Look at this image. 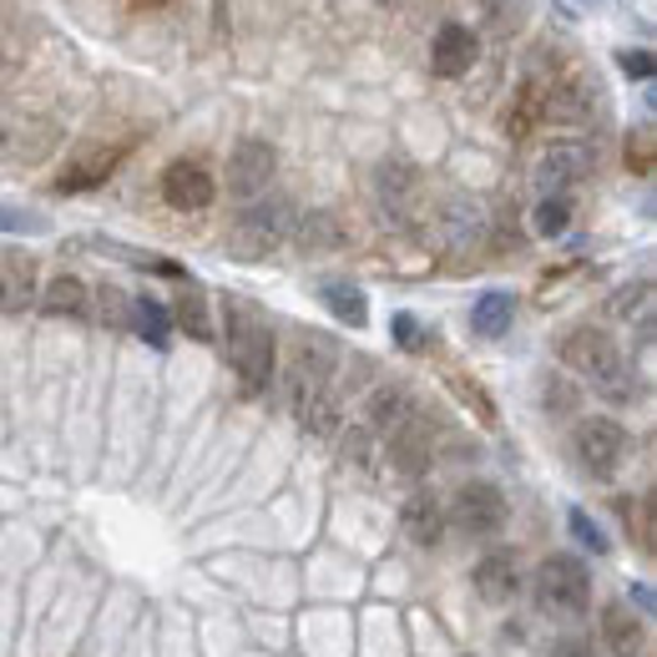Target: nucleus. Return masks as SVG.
I'll list each match as a JSON object with an SVG mask.
<instances>
[{"label":"nucleus","instance_id":"1","mask_svg":"<svg viewBox=\"0 0 657 657\" xmlns=\"http://www.w3.org/2000/svg\"><path fill=\"white\" fill-rule=\"evenodd\" d=\"M223 345H227V364L243 380V390L248 394L268 390V380H274V329L239 294L223 299Z\"/></svg>","mask_w":657,"mask_h":657},{"label":"nucleus","instance_id":"2","mask_svg":"<svg viewBox=\"0 0 657 657\" xmlns=\"http://www.w3.org/2000/svg\"><path fill=\"white\" fill-rule=\"evenodd\" d=\"M294 223H299V218H294V203H288V198H263V203L243 208L239 223L227 227V253L243 258V263L268 258V253L294 233Z\"/></svg>","mask_w":657,"mask_h":657},{"label":"nucleus","instance_id":"3","mask_svg":"<svg viewBox=\"0 0 657 657\" xmlns=\"http://www.w3.org/2000/svg\"><path fill=\"white\" fill-rule=\"evenodd\" d=\"M531 592H537V602L547 612H582L586 602H592V576H586L582 557H547V562L537 566V582H531Z\"/></svg>","mask_w":657,"mask_h":657},{"label":"nucleus","instance_id":"4","mask_svg":"<svg viewBox=\"0 0 657 657\" xmlns=\"http://www.w3.org/2000/svg\"><path fill=\"white\" fill-rule=\"evenodd\" d=\"M562 364L566 370H576L582 380H592V384H607L612 374L622 370V349H617V339H612L607 329L582 324V329H572V335L562 339Z\"/></svg>","mask_w":657,"mask_h":657},{"label":"nucleus","instance_id":"5","mask_svg":"<svg viewBox=\"0 0 657 657\" xmlns=\"http://www.w3.org/2000/svg\"><path fill=\"white\" fill-rule=\"evenodd\" d=\"M294 415H299V425L309 435H319V441L339 435V420H345V410H339L335 384L319 380V374L294 370Z\"/></svg>","mask_w":657,"mask_h":657},{"label":"nucleus","instance_id":"6","mask_svg":"<svg viewBox=\"0 0 657 657\" xmlns=\"http://www.w3.org/2000/svg\"><path fill=\"white\" fill-rule=\"evenodd\" d=\"M572 451H576V460H582L592 476L607 480L612 470H617L622 451H627V431H622L617 420H607V415H592V420H582V425H576Z\"/></svg>","mask_w":657,"mask_h":657},{"label":"nucleus","instance_id":"7","mask_svg":"<svg viewBox=\"0 0 657 657\" xmlns=\"http://www.w3.org/2000/svg\"><path fill=\"white\" fill-rule=\"evenodd\" d=\"M451 521L460 526L466 537H496L506 526V496L490 486V480H470V486L455 490Z\"/></svg>","mask_w":657,"mask_h":657},{"label":"nucleus","instance_id":"8","mask_svg":"<svg viewBox=\"0 0 657 657\" xmlns=\"http://www.w3.org/2000/svg\"><path fill=\"white\" fill-rule=\"evenodd\" d=\"M274 172H278V152L268 142H258V137H248V142H239L233 157H227V192L243 198V203H253V198L268 192Z\"/></svg>","mask_w":657,"mask_h":657},{"label":"nucleus","instance_id":"9","mask_svg":"<svg viewBox=\"0 0 657 657\" xmlns=\"http://www.w3.org/2000/svg\"><path fill=\"white\" fill-rule=\"evenodd\" d=\"M431 445H435L431 420L415 410L400 431L384 435V460L394 466V476H425L431 470Z\"/></svg>","mask_w":657,"mask_h":657},{"label":"nucleus","instance_id":"10","mask_svg":"<svg viewBox=\"0 0 657 657\" xmlns=\"http://www.w3.org/2000/svg\"><path fill=\"white\" fill-rule=\"evenodd\" d=\"M586 172H592V147L586 142H551L547 152L537 157V188L547 192V198H562V188H572V182H582Z\"/></svg>","mask_w":657,"mask_h":657},{"label":"nucleus","instance_id":"11","mask_svg":"<svg viewBox=\"0 0 657 657\" xmlns=\"http://www.w3.org/2000/svg\"><path fill=\"white\" fill-rule=\"evenodd\" d=\"M213 172L203 168V162H172L168 172H162V198H168V208H178V213H203L208 203H213Z\"/></svg>","mask_w":657,"mask_h":657},{"label":"nucleus","instance_id":"12","mask_svg":"<svg viewBox=\"0 0 657 657\" xmlns=\"http://www.w3.org/2000/svg\"><path fill=\"white\" fill-rule=\"evenodd\" d=\"M127 157V142H112V147H92V152L72 157L56 178V192H92L96 182H107L117 172V162Z\"/></svg>","mask_w":657,"mask_h":657},{"label":"nucleus","instance_id":"13","mask_svg":"<svg viewBox=\"0 0 657 657\" xmlns=\"http://www.w3.org/2000/svg\"><path fill=\"white\" fill-rule=\"evenodd\" d=\"M431 66H435V76H466L470 66H476V36H470L466 25H441L435 31V46H431Z\"/></svg>","mask_w":657,"mask_h":657},{"label":"nucleus","instance_id":"14","mask_svg":"<svg viewBox=\"0 0 657 657\" xmlns=\"http://www.w3.org/2000/svg\"><path fill=\"white\" fill-rule=\"evenodd\" d=\"M410 415H415V400H410L405 384H380V390L370 394V405H364V431H374L384 441V435L400 431Z\"/></svg>","mask_w":657,"mask_h":657},{"label":"nucleus","instance_id":"15","mask_svg":"<svg viewBox=\"0 0 657 657\" xmlns=\"http://www.w3.org/2000/svg\"><path fill=\"white\" fill-rule=\"evenodd\" d=\"M400 526H405V537L415 547H435L445 537V506L435 501L431 490H415L405 501V511H400Z\"/></svg>","mask_w":657,"mask_h":657},{"label":"nucleus","instance_id":"16","mask_svg":"<svg viewBox=\"0 0 657 657\" xmlns=\"http://www.w3.org/2000/svg\"><path fill=\"white\" fill-rule=\"evenodd\" d=\"M441 233H445V248H455V253L476 248L480 233H486V213H480V203H470V198H455V203H445Z\"/></svg>","mask_w":657,"mask_h":657},{"label":"nucleus","instance_id":"17","mask_svg":"<svg viewBox=\"0 0 657 657\" xmlns=\"http://www.w3.org/2000/svg\"><path fill=\"white\" fill-rule=\"evenodd\" d=\"M516 586H521V576H516V562L506 557V551H490V557H480V562H476V592H480V602L501 607V602L516 597Z\"/></svg>","mask_w":657,"mask_h":657},{"label":"nucleus","instance_id":"18","mask_svg":"<svg viewBox=\"0 0 657 657\" xmlns=\"http://www.w3.org/2000/svg\"><path fill=\"white\" fill-rule=\"evenodd\" d=\"M602 633H607V647L617 657H637L643 653V643H647L643 617H633L627 602H607V607H602Z\"/></svg>","mask_w":657,"mask_h":657},{"label":"nucleus","instance_id":"19","mask_svg":"<svg viewBox=\"0 0 657 657\" xmlns=\"http://www.w3.org/2000/svg\"><path fill=\"white\" fill-rule=\"evenodd\" d=\"M36 299V263L31 258H0V314H21Z\"/></svg>","mask_w":657,"mask_h":657},{"label":"nucleus","instance_id":"20","mask_svg":"<svg viewBox=\"0 0 657 657\" xmlns=\"http://www.w3.org/2000/svg\"><path fill=\"white\" fill-rule=\"evenodd\" d=\"M374 198H380L384 213H405L410 198H415V168H405V162H380V172H374Z\"/></svg>","mask_w":657,"mask_h":657},{"label":"nucleus","instance_id":"21","mask_svg":"<svg viewBox=\"0 0 657 657\" xmlns=\"http://www.w3.org/2000/svg\"><path fill=\"white\" fill-rule=\"evenodd\" d=\"M511 319H516V299L501 294V288H490V294H480V299L470 304V329H476L480 339H501L506 329H511Z\"/></svg>","mask_w":657,"mask_h":657},{"label":"nucleus","instance_id":"22","mask_svg":"<svg viewBox=\"0 0 657 657\" xmlns=\"http://www.w3.org/2000/svg\"><path fill=\"white\" fill-rule=\"evenodd\" d=\"M41 309L56 314V319H82L86 309H92V288L82 284V278L72 274H61L46 284V294H41Z\"/></svg>","mask_w":657,"mask_h":657},{"label":"nucleus","instance_id":"23","mask_svg":"<svg viewBox=\"0 0 657 657\" xmlns=\"http://www.w3.org/2000/svg\"><path fill=\"white\" fill-rule=\"evenodd\" d=\"M294 239H299L304 253H339L349 243V233L339 227L335 213H309V218L294 223Z\"/></svg>","mask_w":657,"mask_h":657},{"label":"nucleus","instance_id":"24","mask_svg":"<svg viewBox=\"0 0 657 657\" xmlns=\"http://www.w3.org/2000/svg\"><path fill=\"white\" fill-rule=\"evenodd\" d=\"M127 324H131V329H137V335H142L152 349H168V339H172V314H168V304H157V299H131V304H127Z\"/></svg>","mask_w":657,"mask_h":657},{"label":"nucleus","instance_id":"25","mask_svg":"<svg viewBox=\"0 0 657 657\" xmlns=\"http://www.w3.org/2000/svg\"><path fill=\"white\" fill-rule=\"evenodd\" d=\"M319 294H324V304H329V314H335V319H345L349 329H364V324H370V304H364V288L345 284V278H329Z\"/></svg>","mask_w":657,"mask_h":657},{"label":"nucleus","instance_id":"26","mask_svg":"<svg viewBox=\"0 0 657 657\" xmlns=\"http://www.w3.org/2000/svg\"><path fill=\"white\" fill-rule=\"evenodd\" d=\"M612 319H637V324L653 319V284L637 278V284L617 288V294H612Z\"/></svg>","mask_w":657,"mask_h":657},{"label":"nucleus","instance_id":"27","mask_svg":"<svg viewBox=\"0 0 657 657\" xmlns=\"http://www.w3.org/2000/svg\"><path fill=\"white\" fill-rule=\"evenodd\" d=\"M168 314L182 324V329H188L192 339H213V319H208V299L198 294V288H188V294L178 299V309H168Z\"/></svg>","mask_w":657,"mask_h":657},{"label":"nucleus","instance_id":"28","mask_svg":"<svg viewBox=\"0 0 657 657\" xmlns=\"http://www.w3.org/2000/svg\"><path fill=\"white\" fill-rule=\"evenodd\" d=\"M566 223H572V203L566 198H541L537 213H531V233L537 239H562Z\"/></svg>","mask_w":657,"mask_h":657},{"label":"nucleus","instance_id":"29","mask_svg":"<svg viewBox=\"0 0 657 657\" xmlns=\"http://www.w3.org/2000/svg\"><path fill=\"white\" fill-rule=\"evenodd\" d=\"M380 455H384V441L374 431H349L345 435V466H354V470H374L380 466Z\"/></svg>","mask_w":657,"mask_h":657},{"label":"nucleus","instance_id":"30","mask_svg":"<svg viewBox=\"0 0 657 657\" xmlns=\"http://www.w3.org/2000/svg\"><path fill=\"white\" fill-rule=\"evenodd\" d=\"M390 335H394V345L405 349V354H425V349L435 345V335L415 319V314H394V319H390Z\"/></svg>","mask_w":657,"mask_h":657},{"label":"nucleus","instance_id":"31","mask_svg":"<svg viewBox=\"0 0 657 657\" xmlns=\"http://www.w3.org/2000/svg\"><path fill=\"white\" fill-rule=\"evenodd\" d=\"M627 168H633L637 178L653 172V127H637L633 137H627Z\"/></svg>","mask_w":657,"mask_h":657},{"label":"nucleus","instance_id":"32","mask_svg":"<svg viewBox=\"0 0 657 657\" xmlns=\"http://www.w3.org/2000/svg\"><path fill=\"white\" fill-rule=\"evenodd\" d=\"M451 390L460 394V400H466V405L476 410V415L486 420V425H496V405H490V400H486V390H480L476 380H466V374H455V380H451Z\"/></svg>","mask_w":657,"mask_h":657},{"label":"nucleus","instance_id":"33","mask_svg":"<svg viewBox=\"0 0 657 657\" xmlns=\"http://www.w3.org/2000/svg\"><path fill=\"white\" fill-rule=\"evenodd\" d=\"M566 526H572V537L582 541L592 557H602V551H607V537H602V526L586 521V511H572V516H566Z\"/></svg>","mask_w":657,"mask_h":657},{"label":"nucleus","instance_id":"34","mask_svg":"<svg viewBox=\"0 0 657 657\" xmlns=\"http://www.w3.org/2000/svg\"><path fill=\"white\" fill-rule=\"evenodd\" d=\"M41 227H46V218L21 213V208H6V203H0V233H41Z\"/></svg>","mask_w":657,"mask_h":657},{"label":"nucleus","instance_id":"35","mask_svg":"<svg viewBox=\"0 0 657 657\" xmlns=\"http://www.w3.org/2000/svg\"><path fill=\"white\" fill-rule=\"evenodd\" d=\"M96 299H102V319L107 324H127V294H117V288H102V294H96Z\"/></svg>","mask_w":657,"mask_h":657},{"label":"nucleus","instance_id":"36","mask_svg":"<svg viewBox=\"0 0 657 657\" xmlns=\"http://www.w3.org/2000/svg\"><path fill=\"white\" fill-rule=\"evenodd\" d=\"M622 72L633 82H647L653 76V51H622Z\"/></svg>","mask_w":657,"mask_h":657},{"label":"nucleus","instance_id":"37","mask_svg":"<svg viewBox=\"0 0 657 657\" xmlns=\"http://www.w3.org/2000/svg\"><path fill=\"white\" fill-rule=\"evenodd\" d=\"M547 405H551V410H572V405H576V390H572L566 380H551V384H547Z\"/></svg>","mask_w":657,"mask_h":657},{"label":"nucleus","instance_id":"38","mask_svg":"<svg viewBox=\"0 0 657 657\" xmlns=\"http://www.w3.org/2000/svg\"><path fill=\"white\" fill-rule=\"evenodd\" d=\"M131 6H147V11H162V6H172V0H131Z\"/></svg>","mask_w":657,"mask_h":657}]
</instances>
